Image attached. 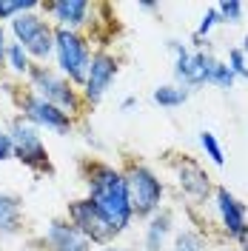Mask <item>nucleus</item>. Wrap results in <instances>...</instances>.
<instances>
[{"label":"nucleus","mask_w":248,"mask_h":251,"mask_svg":"<svg viewBox=\"0 0 248 251\" xmlns=\"http://www.w3.org/2000/svg\"><path fill=\"white\" fill-rule=\"evenodd\" d=\"M217 20H220V12H217V9H211V12H208V15L202 17L200 29H197V37H202V34H208V29H211V26H214V23H217Z\"/></svg>","instance_id":"nucleus-25"},{"label":"nucleus","mask_w":248,"mask_h":251,"mask_svg":"<svg viewBox=\"0 0 248 251\" xmlns=\"http://www.w3.org/2000/svg\"><path fill=\"white\" fill-rule=\"evenodd\" d=\"M72 220H74V228H77L80 234L86 237V240H94V243H106V240H111V237L117 234L111 228L109 220L94 208L92 200H80V203L72 205Z\"/></svg>","instance_id":"nucleus-4"},{"label":"nucleus","mask_w":248,"mask_h":251,"mask_svg":"<svg viewBox=\"0 0 248 251\" xmlns=\"http://www.w3.org/2000/svg\"><path fill=\"white\" fill-rule=\"evenodd\" d=\"M174 251H200V240L191 234V231H186V234L177 237V249Z\"/></svg>","instance_id":"nucleus-23"},{"label":"nucleus","mask_w":248,"mask_h":251,"mask_svg":"<svg viewBox=\"0 0 248 251\" xmlns=\"http://www.w3.org/2000/svg\"><path fill=\"white\" fill-rule=\"evenodd\" d=\"M166 231H169V217H160V220L151 223V228H149V251L160 249V243H163Z\"/></svg>","instance_id":"nucleus-19"},{"label":"nucleus","mask_w":248,"mask_h":251,"mask_svg":"<svg viewBox=\"0 0 248 251\" xmlns=\"http://www.w3.org/2000/svg\"><path fill=\"white\" fill-rule=\"evenodd\" d=\"M246 51H248V37H246Z\"/></svg>","instance_id":"nucleus-28"},{"label":"nucleus","mask_w":248,"mask_h":251,"mask_svg":"<svg viewBox=\"0 0 248 251\" xmlns=\"http://www.w3.org/2000/svg\"><path fill=\"white\" fill-rule=\"evenodd\" d=\"M3 54H6V37H3V29H0V60H3Z\"/></svg>","instance_id":"nucleus-27"},{"label":"nucleus","mask_w":248,"mask_h":251,"mask_svg":"<svg viewBox=\"0 0 248 251\" xmlns=\"http://www.w3.org/2000/svg\"><path fill=\"white\" fill-rule=\"evenodd\" d=\"M54 51H57V60H60V69L69 75L72 80H86V72H89V46L80 40L74 31L60 29L54 34Z\"/></svg>","instance_id":"nucleus-3"},{"label":"nucleus","mask_w":248,"mask_h":251,"mask_svg":"<svg viewBox=\"0 0 248 251\" xmlns=\"http://www.w3.org/2000/svg\"><path fill=\"white\" fill-rule=\"evenodd\" d=\"M188 100L186 89H177V86H160L154 92V103L166 106V109H174V106H183Z\"/></svg>","instance_id":"nucleus-16"},{"label":"nucleus","mask_w":248,"mask_h":251,"mask_svg":"<svg viewBox=\"0 0 248 251\" xmlns=\"http://www.w3.org/2000/svg\"><path fill=\"white\" fill-rule=\"evenodd\" d=\"M12 151H15V149H12V137L0 131V160H6V157L12 154Z\"/></svg>","instance_id":"nucleus-26"},{"label":"nucleus","mask_w":248,"mask_h":251,"mask_svg":"<svg viewBox=\"0 0 248 251\" xmlns=\"http://www.w3.org/2000/svg\"><path fill=\"white\" fill-rule=\"evenodd\" d=\"M34 75V80H37V86H40V94H43V100L46 103H51V106H69V109H74L77 106V100H74V94H72V89L63 83V80L51 77L49 72H43V69H34L31 72Z\"/></svg>","instance_id":"nucleus-7"},{"label":"nucleus","mask_w":248,"mask_h":251,"mask_svg":"<svg viewBox=\"0 0 248 251\" xmlns=\"http://www.w3.org/2000/svg\"><path fill=\"white\" fill-rule=\"evenodd\" d=\"M125 194H128V205H131V214H151L157 205H160V194L163 186L149 169H131L125 177Z\"/></svg>","instance_id":"nucleus-2"},{"label":"nucleus","mask_w":248,"mask_h":251,"mask_svg":"<svg viewBox=\"0 0 248 251\" xmlns=\"http://www.w3.org/2000/svg\"><path fill=\"white\" fill-rule=\"evenodd\" d=\"M34 0H0V17H12V15H23L34 9Z\"/></svg>","instance_id":"nucleus-18"},{"label":"nucleus","mask_w":248,"mask_h":251,"mask_svg":"<svg viewBox=\"0 0 248 251\" xmlns=\"http://www.w3.org/2000/svg\"><path fill=\"white\" fill-rule=\"evenodd\" d=\"M217 12H220V17H225L228 23H237V20H240V15H243V6H240V3H228V0H225V3H220V6H217Z\"/></svg>","instance_id":"nucleus-22"},{"label":"nucleus","mask_w":248,"mask_h":251,"mask_svg":"<svg viewBox=\"0 0 248 251\" xmlns=\"http://www.w3.org/2000/svg\"><path fill=\"white\" fill-rule=\"evenodd\" d=\"M17 223H20V203L15 197L0 194V234L17 231Z\"/></svg>","instance_id":"nucleus-14"},{"label":"nucleus","mask_w":248,"mask_h":251,"mask_svg":"<svg viewBox=\"0 0 248 251\" xmlns=\"http://www.w3.org/2000/svg\"><path fill=\"white\" fill-rule=\"evenodd\" d=\"M217 205H220V214H223L225 228H228L231 234H237V237L246 234V208L237 203L225 188H220L217 191Z\"/></svg>","instance_id":"nucleus-10"},{"label":"nucleus","mask_w":248,"mask_h":251,"mask_svg":"<svg viewBox=\"0 0 248 251\" xmlns=\"http://www.w3.org/2000/svg\"><path fill=\"white\" fill-rule=\"evenodd\" d=\"M106 251H120V249H106Z\"/></svg>","instance_id":"nucleus-29"},{"label":"nucleus","mask_w":248,"mask_h":251,"mask_svg":"<svg viewBox=\"0 0 248 251\" xmlns=\"http://www.w3.org/2000/svg\"><path fill=\"white\" fill-rule=\"evenodd\" d=\"M54 17L60 20L63 26H77L86 20V12H89V3H83V0H60V3H51L49 6Z\"/></svg>","instance_id":"nucleus-11"},{"label":"nucleus","mask_w":248,"mask_h":251,"mask_svg":"<svg viewBox=\"0 0 248 251\" xmlns=\"http://www.w3.org/2000/svg\"><path fill=\"white\" fill-rule=\"evenodd\" d=\"M200 143H202V149L208 151V157H211L217 166H223V160H225V157H223V149H220L217 137H214L211 131H202V134H200Z\"/></svg>","instance_id":"nucleus-20"},{"label":"nucleus","mask_w":248,"mask_h":251,"mask_svg":"<svg viewBox=\"0 0 248 251\" xmlns=\"http://www.w3.org/2000/svg\"><path fill=\"white\" fill-rule=\"evenodd\" d=\"M117 75V66H114V57L109 54H97L89 63V75H86V97L89 100H100L106 89L111 86V80Z\"/></svg>","instance_id":"nucleus-6"},{"label":"nucleus","mask_w":248,"mask_h":251,"mask_svg":"<svg viewBox=\"0 0 248 251\" xmlns=\"http://www.w3.org/2000/svg\"><path fill=\"white\" fill-rule=\"evenodd\" d=\"M180 183L186 188L188 194H194V197H205L208 194V177L202 169H197L194 163H186L183 169H180Z\"/></svg>","instance_id":"nucleus-12"},{"label":"nucleus","mask_w":248,"mask_h":251,"mask_svg":"<svg viewBox=\"0 0 248 251\" xmlns=\"http://www.w3.org/2000/svg\"><path fill=\"white\" fill-rule=\"evenodd\" d=\"M26 114H29L34 123L49 126V128H57V131H66L69 128V114L60 111L57 106H51V103H46L43 97L26 100Z\"/></svg>","instance_id":"nucleus-8"},{"label":"nucleus","mask_w":248,"mask_h":251,"mask_svg":"<svg viewBox=\"0 0 248 251\" xmlns=\"http://www.w3.org/2000/svg\"><path fill=\"white\" fill-rule=\"evenodd\" d=\"M43 26H46V23H43L40 17H34V15H17L15 20H12V29H15L20 46H23V43H29L31 37L43 29Z\"/></svg>","instance_id":"nucleus-15"},{"label":"nucleus","mask_w":248,"mask_h":251,"mask_svg":"<svg viewBox=\"0 0 248 251\" xmlns=\"http://www.w3.org/2000/svg\"><path fill=\"white\" fill-rule=\"evenodd\" d=\"M92 203L111 223L114 231H123L131 220V205L125 194V180L114 169H97L92 177Z\"/></svg>","instance_id":"nucleus-1"},{"label":"nucleus","mask_w":248,"mask_h":251,"mask_svg":"<svg viewBox=\"0 0 248 251\" xmlns=\"http://www.w3.org/2000/svg\"><path fill=\"white\" fill-rule=\"evenodd\" d=\"M208 83H214V86H220V89H231L234 72L225 66V63H217V60H214L211 72H208Z\"/></svg>","instance_id":"nucleus-17"},{"label":"nucleus","mask_w":248,"mask_h":251,"mask_svg":"<svg viewBox=\"0 0 248 251\" xmlns=\"http://www.w3.org/2000/svg\"><path fill=\"white\" fill-rule=\"evenodd\" d=\"M211 66H214V60H211L208 54L197 51V54H191V60H188V69H186V75H183V80H186L188 86L208 83V72H211Z\"/></svg>","instance_id":"nucleus-13"},{"label":"nucleus","mask_w":248,"mask_h":251,"mask_svg":"<svg viewBox=\"0 0 248 251\" xmlns=\"http://www.w3.org/2000/svg\"><path fill=\"white\" fill-rule=\"evenodd\" d=\"M228 69H231L234 75H240V77H248V69H246V63H243V51H240V49L231 51V66H228Z\"/></svg>","instance_id":"nucleus-24"},{"label":"nucleus","mask_w":248,"mask_h":251,"mask_svg":"<svg viewBox=\"0 0 248 251\" xmlns=\"http://www.w3.org/2000/svg\"><path fill=\"white\" fill-rule=\"evenodd\" d=\"M49 243L54 251H89V240L74 226H66V223H51Z\"/></svg>","instance_id":"nucleus-9"},{"label":"nucleus","mask_w":248,"mask_h":251,"mask_svg":"<svg viewBox=\"0 0 248 251\" xmlns=\"http://www.w3.org/2000/svg\"><path fill=\"white\" fill-rule=\"evenodd\" d=\"M12 149H15V154L23 160V163H29V166H46V149H43V143H40V134L31 128V126H23V123H15L12 128Z\"/></svg>","instance_id":"nucleus-5"},{"label":"nucleus","mask_w":248,"mask_h":251,"mask_svg":"<svg viewBox=\"0 0 248 251\" xmlns=\"http://www.w3.org/2000/svg\"><path fill=\"white\" fill-rule=\"evenodd\" d=\"M9 60H12L15 72H29V57H26V49L20 46V43L9 46Z\"/></svg>","instance_id":"nucleus-21"}]
</instances>
